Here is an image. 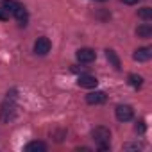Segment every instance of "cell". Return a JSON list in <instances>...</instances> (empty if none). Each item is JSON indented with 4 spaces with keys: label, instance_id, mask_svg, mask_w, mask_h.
Instances as JSON below:
<instances>
[{
    "label": "cell",
    "instance_id": "52a82bcc",
    "mask_svg": "<svg viewBox=\"0 0 152 152\" xmlns=\"http://www.w3.org/2000/svg\"><path fill=\"white\" fill-rule=\"evenodd\" d=\"M107 100V95L104 91H91L86 95V102L91 104V106H97V104H104Z\"/></svg>",
    "mask_w": 152,
    "mask_h": 152
},
{
    "label": "cell",
    "instance_id": "6da1fadb",
    "mask_svg": "<svg viewBox=\"0 0 152 152\" xmlns=\"http://www.w3.org/2000/svg\"><path fill=\"white\" fill-rule=\"evenodd\" d=\"M91 140L99 145L100 150H107L109 148V140H111V132L107 127H95L91 131Z\"/></svg>",
    "mask_w": 152,
    "mask_h": 152
},
{
    "label": "cell",
    "instance_id": "5b68a950",
    "mask_svg": "<svg viewBox=\"0 0 152 152\" xmlns=\"http://www.w3.org/2000/svg\"><path fill=\"white\" fill-rule=\"evenodd\" d=\"M75 56H77V61H81V63H93L95 57H97V52L93 48L84 47V48H79Z\"/></svg>",
    "mask_w": 152,
    "mask_h": 152
},
{
    "label": "cell",
    "instance_id": "4fadbf2b",
    "mask_svg": "<svg viewBox=\"0 0 152 152\" xmlns=\"http://www.w3.org/2000/svg\"><path fill=\"white\" fill-rule=\"evenodd\" d=\"M129 84L138 90V88H141V84H143V77H141V75H136V73H131V75H129Z\"/></svg>",
    "mask_w": 152,
    "mask_h": 152
},
{
    "label": "cell",
    "instance_id": "7a4b0ae2",
    "mask_svg": "<svg viewBox=\"0 0 152 152\" xmlns=\"http://www.w3.org/2000/svg\"><path fill=\"white\" fill-rule=\"evenodd\" d=\"M16 104H15V100H11V99H7L4 104H2V109H0V120H2L4 124H9L11 120H15L16 118Z\"/></svg>",
    "mask_w": 152,
    "mask_h": 152
},
{
    "label": "cell",
    "instance_id": "9a60e30c",
    "mask_svg": "<svg viewBox=\"0 0 152 152\" xmlns=\"http://www.w3.org/2000/svg\"><path fill=\"white\" fill-rule=\"evenodd\" d=\"M138 16L143 18V20H152V9L150 7H141L138 11Z\"/></svg>",
    "mask_w": 152,
    "mask_h": 152
},
{
    "label": "cell",
    "instance_id": "ac0fdd59",
    "mask_svg": "<svg viewBox=\"0 0 152 152\" xmlns=\"http://www.w3.org/2000/svg\"><path fill=\"white\" fill-rule=\"evenodd\" d=\"M124 4H127V6H134V4H138V2H141V0H122Z\"/></svg>",
    "mask_w": 152,
    "mask_h": 152
},
{
    "label": "cell",
    "instance_id": "7c38bea8",
    "mask_svg": "<svg viewBox=\"0 0 152 152\" xmlns=\"http://www.w3.org/2000/svg\"><path fill=\"white\" fill-rule=\"evenodd\" d=\"M106 57H107V61H109L116 70H120V68H122V66H120V59H118V56L115 54V50L107 48V50H106Z\"/></svg>",
    "mask_w": 152,
    "mask_h": 152
},
{
    "label": "cell",
    "instance_id": "e0dca14e",
    "mask_svg": "<svg viewBox=\"0 0 152 152\" xmlns=\"http://www.w3.org/2000/svg\"><path fill=\"white\" fill-rule=\"evenodd\" d=\"M134 129H136V132L143 134V132H145V122H143V120H140V122L136 124V127H134Z\"/></svg>",
    "mask_w": 152,
    "mask_h": 152
},
{
    "label": "cell",
    "instance_id": "2e32d148",
    "mask_svg": "<svg viewBox=\"0 0 152 152\" xmlns=\"http://www.w3.org/2000/svg\"><path fill=\"white\" fill-rule=\"evenodd\" d=\"M9 16H11V13H7L4 7H0V22H7Z\"/></svg>",
    "mask_w": 152,
    "mask_h": 152
},
{
    "label": "cell",
    "instance_id": "5bb4252c",
    "mask_svg": "<svg viewBox=\"0 0 152 152\" xmlns=\"http://www.w3.org/2000/svg\"><path fill=\"white\" fill-rule=\"evenodd\" d=\"M0 7H4L7 13H11V15H13V13H15V9L18 7V2H15V0H4Z\"/></svg>",
    "mask_w": 152,
    "mask_h": 152
},
{
    "label": "cell",
    "instance_id": "8fae6325",
    "mask_svg": "<svg viewBox=\"0 0 152 152\" xmlns=\"http://www.w3.org/2000/svg\"><path fill=\"white\" fill-rule=\"evenodd\" d=\"M136 34L140 38H143V39H148V38H152V27L148 23H143V25H140L136 29Z\"/></svg>",
    "mask_w": 152,
    "mask_h": 152
},
{
    "label": "cell",
    "instance_id": "8992f818",
    "mask_svg": "<svg viewBox=\"0 0 152 152\" xmlns=\"http://www.w3.org/2000/svg\"><path fill=\"white\" fill-rule=\"evenodd\" d=\"M77 84L81 88H95L99 84V81L93 77V75H90V73H81L79 79H77Z\"/></svg>",
    "mask_w": 152,
    "mask_h": 152
},
{
    "label": "cell",
    "instance_id": "d6986e66",
    "mask_svg": "<svg viewBox=\"0 0 152 152\" xmlns=\"http://www.w3.org/2000/svg\"><path fill=\"white\" fill-rule=\"evenodd\" d=\"M99 2H104V0H99Z\"/></svg>",
    "mask_w": 152,
    "mask_h": 152
},
{
    "label": "cell",
    "instance_id": "30bf717a",
    "mask_svg": "<svg viewBox=\"0 0 152 152\" xmlns=\"http://www.w3.org/2000/svg\"><path fill=\"white\" fill-rule=\"evenodd\" d=\"M25 150L27 152H47V143L43 141H31L25 145Z\"/></svg>",
    "mask_w": 152,
    "mask_h": 152
},
{
    "label": "cell",
    "instance_id": "3957f363",
    "mask_svg": "<svg viewBox=\"0 0 152 152\" xmlns=\"http://www.w3.org/2000/svg\"><path fill=\"white\" fill-rule=\"evenodd\" d=\"M115 115H116V120H120V122H129V120H132L134 111H132L131 106H127V104H120V106H116Z\"/></svg>",
    "mask_w": 152,
    "mask_h": 152
},
{
    "label": "cell",
    "instance_id": "9c48e42d",
    "mask_svg": "<svg viewBox=\"0 0 152 152\" xmlns=\"http://www.w3.org/2000/svg\"><path fill=\"white\" fill-rule=\"evenodd\" d=\"M13 15H15V18H16V20H18V22L22 23V25H25V23H27V20H29L27 9H25V7H23L22 4H18V7L15 9V13H13Z\"/></svg>",
    "mask_w": 152,
    "mask_h": 152
},
{
    "label": "cell",
    "instance_id": "277c9868",
    "mask_svg": "<svg viewBox=\"0 0 152 152\" xmlns=\"http://www.w3.org/2000/svg\"><path fill=\"white\" fill-rule=\"evenodd\" d=\"M50 48H52V43H50V39L45 38V36L38 38L36 43H34V52H36L38 56H47V54L50 52Z\"/></svg>",
    "mask_w": 152,
    "mask_h": 152
},
{
    "label": "cell",
    "instance_id": "ba28073f",
    "mask_svg": "<svg viewBox=\"0 0 152 152\" xmlns=\"http://www.w3.org/2000/svg\"><path fill=\"white\" fill-rule=\"evenodd\" d=\"M132 57H134V61L145 63V61H148V59L152 57V48H150V47H141V48H138V50L132 54Z\"/></svg>",
    "mask_w": 152,
    "mask_h": 152
}]
</instances>
